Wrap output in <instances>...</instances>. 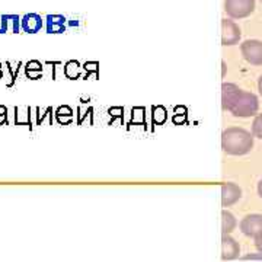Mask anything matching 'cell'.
I'll use <instances>...</instances> for the list:
<instances>
[{"label": "cell", "instance_id": "cell-1", "mask_svg": "<svg viewBox=\"0 0 262 262\" xmlns=\"http://www.w3.org/2000/svg\"><path fill=\"white\" fill-rule=\"evenodd\" d=\"M222 108L225 111L239 117L248 118L256 115L259 110L258 96L252 92L242 91L239 86L233 83H223L222 86Z\"/></svg>", "mask_w": 262, "mask_h": 262}, {"label": "cell", "instance_id": "cell-2", "mask_svg": "<svg viewBox=\"0 0 262 262\" xmlns=\"http://www.w3.org/2000/svg\"><path fill=\"white\" fill-rule=\"evenodd\" d=\"M253 147V134L245 128L230 127L222 134V149L227 155L242 156L249 153Z\"/></svg>", "mask_w": 262, "mask_h": 262}, {"label": "cell", "instance_id": "cell-3", "mask_svg": "<svg viewBox=\"0 0 262 262\" xmlns=\"http://www.w3.org/2000/svg\"><path fill=\"white\" fill-rule=\"evenodd\" d=\"M255 0H226L225 12L232 19H244L252 15Z\"/></svg>", "mask_w": 262, "mask_h": 262}, {"label": "cell", "instance_id": "cell-4", "mask_svg": "<svg viewBox=\"0 0 262 262\" xmlns=\"http://www.w3.org/2000/svg\"><path fill=\"white\" fill-rule=\"evenodd\" d=\"M241 51L249 64L262 66V41L246 39L241 44Z\"/></svg>", "mask_w": 262, "mask_h": 262}, {"label": "cell", "instance_id": "cell-5", "mask_svg": "<svg viewBox=\"0 0 262 262\" xmlns=\"http://www.w3.org/2000/svg\"><path fill=\"white\" fill-rule=\"evenodd\" d=\"M242 37L241 28L230 19L222 20V44L223 46H236Z\"/></svg>", "mask_w": 262, "mask_h": 262}, {"label": "cell", "instance_id": "cell-6", "mask_svg": "<svg viewBox=\"0 0 262 262\" xmlns=\"http://www.w3.org/2000/svg\"><path fill=\"white\" fill-rule=\"evenodd\" d=\"M241 230L245 236L255 237L262 230V214H248L241 220Z\"/></svg>", "mask_w": 262, "mask_h": 262}, {"label": "cell", "instance_id": "cell-7", "mask_svg": "<svg viewBox=\"0 0 262 262\" xmlns=\"http://www.w3.org/2000/svg\"><path fill=\"white\" fill-rule=\"evenodd\" d=\"M241 253V246L239 242H236L230 234H223L222 237V259L223 261H233L239 258Z\"/></svg>", "mask_w": 262, "mask_h": 262}, {"label": "cell", "instance_id": "cell-8", "mask_svg": "<svg viewBox=\"0 0 262 262\" xmlns=\"http://www.w3.org/2000/svg\"><path fill=\"white\" fill-rule=\"evenodd\" d=\"M242 196V189L233 182H226L222 185V206L230 207L236 204Z\"/></svg>", "mask_w": 262, "mask_h": 262}, {"label": "cell", "instance_id": "cell-9", "mask_svg": "<svg viewBox=\"0 0 262 262\" xmlns=\"http://www.w3.org/2000/svg\"><path fill=\"white\" fill-rule=\"evenodd\" d=\"M20 27L28 34H37L42 28V18L37 13H29L20 19Z\"/></svg>", "mask_w": 262, "mask_h": 262}, {"label": "cell", "instance_id": "cell-10", "mask_svg": "<svg viewBox=\"0 0 262 262\" xmlns=\"http://www.w3.org/2000/svg\"><path fill=\"white\" fill-rule=\"evenodd\" d=\"M64 16L60 15H48L47 16V32L48 34H61L64 32Z\"/></svg>", "mask_w": 262, "mask_h": 262}, {"label": "cell", "instance_id": "cell-11", "mask_svg": "<svg viewBox=\"0 0 262 262\" xmlns=\"http://www.w3.org/2000/svg\"><path fill=\"white\" fill-rule=\"evenodd\" d=\"M236 226H237V220L234 219V215L230 211L223 210L222 211V233L230 234L236 229Z\"/></svg>", "mask_w": 262, "mask_h": 262}, {"label": "cell", "instance_id": "cell-12", "mask_svg": "<svg viewBox=\"0 0 262 262\" xmlns=\"http://www.w3.org/2000/svg\"><path fill=\"white\" fill-rule=\"evenodd\" d=\"M252 134L253 137H258L262 140V114L256 115L252 122Z\"/></svg>", "mask_w": 262, "mask_h": 262}, {"label": "cell", "instance_id": "cell-13", "mask_svg": "<svg viewBox=\"0 0 262 262\" xmlns=\"http://www.w3.org/2000/svg\"><path fill=\"white\" fill-rule=\"evenodd\" d=\"M41 76H42V70H27V77L32 80H37Z\"/></svg>", "mask_w": 262, "mask_h": 262}, {"label": "cell", "instance_id": "cell-14", "mask_svg": "<svg viewBox=\"0 0 262 262\" xmlns=\"http://www.w3.org/2000/svg\"><path fill=\"white\" fill-rule=\"evenodd\" d=\"M27 70H42V66L38 60H32L27 64Z\"/></svg>", "mask_w": 262, "mask_h": 262}, {"label": "cell", "instance_id": "cell-15", "mask_svg": "<svg viewBox=\"0 0 262 262\" xmlns=\"http://www.w3.org/2000/svg\"><path fill=\"white\" fill-rule=\"evenodd\" d=\"M253 241H255V248L262 253V230L253 237Z\"/></svg>", "mask_w": 262, "mask_h": 262}, {"label": "cell", "instance_id": "cell-16", "mask_svg": "<svg viewBox=\"0 0 262 262\" xmlns=\"http://www.w3.org/2000/svg\"><path fill=\"white\" fill-rule=\"evenodd\" d=\"M245 261H248V259H261L262 261V253H259V255H246V256H244Z\"/></svg>", "mask_w": 262, "mask_h": 262}, {"label": "cell", "instance_id": "cell-17", "mask_svg": "<svg viewBox=\"0 0 262 262\" xmlns=\"http://www.w3.org/2000/svg\"><path fill=\"white\" fill-rule=\"evenodd\" d=\"M8 121V115L6 114H0V124H3V122Z\"/></svg>", "mask_w": 262, "mask_h": 262}, {"label": "cell", "instance_id": "cell-18", "mask_svg": "<svg viewBox=\"0 0 262 262\" xmlns=\"http://www.w3.org/2000/svg\"><path fill=\"white\" fill-rule=\"evenodd\" d=\"M258 91H259V95L262 96V75L259 77V80H258Z\"/></svg>", "mask_w": 262, "mask_h": 262}, {"label": "cell", "instance_id": "cell-19", "mask_svg": "<svg viewBox=\"0 0 262 262\" xmlns=\"http://www.w3.org/2000/svg\"><path fill=\"white\" fill-rule=\"evenodd\" d=\"M258 195L262 198V179L258 182Z\"/></svg>", "mask_w": 262, "mask_h": 262}, {"label": "cell", "instance_id": "cell-20", "mask_svg": "<svg viewBox=\"0 0 262 262\" xmlns=\"http://www.w3.org/2000/svg\"><path fill=\"white\" fill-rule=\"evenodd\" d=\"M8 111H6V108L3 106V105H0V114H6Z\"/></svg>", "mask_w": 262, "mask_h": 262}, {"label": "cell", "instance_id": "cell-21", "mask_svg": "<svg viewBox=\"0 0 262 262\" xmlns=\"http://www.w3.org/2000/svg\"><path fill=\"white\" fill-rule=\"evenodd\" d=\"M0 77H2V72H0Z\"/></svg>", "mask_w": 262, "mask_h": 262}, {"label": "cell", "instance_id": "cell-22", "mask_svg": "<svg viewBox=\"0 0 262 262\" xmlns=\"http://www.w3.org/2000/svg\"><path fill=\"white\" fill-rule=\"evenodd\" d=\"M261 2H262V0H261Z\"/></svg>", "mask_w": 262, "mask_h": 262}]
</instances>
